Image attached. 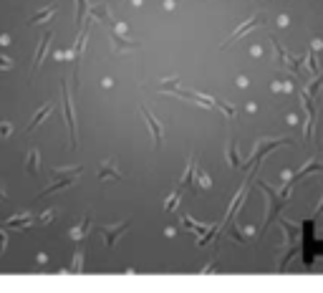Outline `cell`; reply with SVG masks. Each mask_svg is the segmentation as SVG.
Wrapping results in <instances>:
<instances>
[{
	"mask_svg": "<svg viewBox=\"0 0 323 293\" xmlns=\"http://www.w3.org/2000/svg\"><path fill=\"white\" fill-rule=\"evenodd\" d=\"M61 89H63V109H66V124H68V129H71V149H76V116H73V104H71V96H68V86H66V81L61 83Z\"/></svg>",
	"mask_w": 323,
	"mask_h": 293,
	"instance_id": "obj_1",
	"label": "cell"
},
{
	"mask_svg": "<svg viewBox=\"0 0 323 293\" xmlns=\"http://www.w3.org/2000/svg\"><path fill=\"white\" fill-rule=\"evenodd\" d=\"M124 230H129V223H119V225H101V233H104V238H106V245L109 248H114V243H116V238L124 233Z\"/></svg>",
	"mask_w": 323,
	"mask_h": 293,
	"instance_id": "obj_2",
	"label": "cell"
},
{
	"mask_svg": "<svg viewBox=\"0 0 323 293\" xmlns=\"http://www.w3.org/2000/svg\"><path fill=\"white\" fill-rule=\"evenodd\" d=\"M51 38H53V33L48 30V33L43 35V40H40V46H38V51H35V58H33V71L40 66V61H43V56H46V51H48V46H51Z\"/></svg>",
	"mask_w": 323,
	"mask_h": 293,
	"instance_id": "obj_3",
	"label": "cell"
},
{
	"mask_svg": "<svg viewBox=\"0 0 323 293\" xmlns=\"http://www.w3.org/2000/svg\"><path fill=\"white\" fill-rule=\"evenodd\" d=\"M142 114H144V119L149 121V129H152V134H154V144L159 147V142H162V127H159V121H157V119L149 114V109H144V106H142Z\"/></svg>",
	"mask_w": 323,
	"mask_h": 293,
	"instance_id": "obj_4",
	"label": "cell"
},
{
	"mask_svg": "<svg viewBox=\"0 0 323 293\" xmlns=\"http://www.w3.org/2000/svg\"><path fill=\"white\" fill-rule=\"evenodd\" d=\"M106 177H111V180H119V177H121V172L114 167V159H106L104 167L99 170V180H106Z\"/></svg>",
	"mask_w": 323,
	"mask_h": 293,
	"instance_id": "obj_5",
	"label": "cell"
},
{
	"mask_svg": "<svg viewBox=\"0 0 323 293\" xmlns=\"http://www.w3.org/2000/svg\"><path fill=\"white\" fill-rule=\"evenodd\" d=\"M111 40H114V48L116 51H137V43H132V40H127V38H121V33H116V30H114Z\"/></svg>",
	"mask_w": 323,
	"mask_h": 293,
	"instance_id": "obj_6",
	"label": "cell"
},
{
	"mask_svg": "<svg viewBox=\"0 0 323 293\" xmlns=\"http://www.w3.org/2000/svg\"><path fill=\"white\" fill-rule=\"evenodd\" d=\"M81 175V167H71V170H51V177L53 180H76Z\"/></svg>",
	"mask_w": 323,
	"mask_h": 293,
	"instance_id": "obj_7",
	"label": "cell"
},
{
	"mask_svg": "<svg viewBox=\"0 0 323 293\" xmlns=\"http://www.w3.org/2000/svg\"><path fill=\"white\" fill-rule=\"evenodd\" d=\"M51 111H53V104H51V101H48V104H46V106H43V109H40V111H38V114H35V116H33V121H30V124H28V129H30V132H33V129H35V127H38V124H40V121H43V119H46V116H48V114H51Z\"/></svg>",
	"mask_w": 323,
	"mask_h": 293,
	"instance_id": "obj_8",
	"label": "cell"
},
{
	"mask_svg": "<svg viewBox=\"0 0 323 293\" xmlns=\"http://www.w3.org/2000/svg\"><path fill=\"white\" fill-rule=\"evenodd\" d=\"M91 15H96V18H101V20H106V23H114V18H111V13H109L106 5H94V8H91Z\"/></svg>",
	"mask_w": 323,
	"mask_h": 293,
	"instance_id": "obj_9",
	"label": "cell"
},
{
	"mask_svg": "<svg viewBox=\"0 0 323 293\" xmlns=\"http://www.w3.org/2000/svg\"><path fill=\"white\" fill-rule=\"evenodd\" d=\"M8 225H10V228H28V225H30V215H28V213L15 215V218H10V220H8Z\"/></svg>",
	"mask_w": 323,
	"mask_h": 293,
	"instance_id": "obj_10",
	"label": "cell"
},
{
	"mask_svg": "<svg viewBox=\"0 0 323 293\" xmlns=\"http://www.w3.org/2000/svg\"><path fill=\"white\" fill-rule=\"evenodd\" d=\"M53 13H56V5L51 3L48 8H43V10H38V13L33 15V20H30V23H40V20H48V18H51Z\"/></svg>",
	"mask_w": 323,
	"mask_h": 293,
	"instance_id": "obj_11",
	"label": "cell"
},
{
	"mask_svg": "<svg viewBox=\"0 0 323 293\" xmlns=\"http://www.w3.org/2000/svg\"><path fill=\"white\" fill-rule=\"evenodd\" d=\"M258 23H260V15H255V18H253V20H248V23H245V25H240V28H237V30H235V35H232V38H230V40H235V38H240V35H242V33H248V30H250V28H253V25H258ZM230 40H227V43H230ZM227 43H225V46H227Z\"/></svg>",
	"mask_w": 323,
	"mask_h": 293,
	"instance_id": "obj_12",
	"label": "cell"
},
{
	"mask_svg": "<svg viewBox=\"0 0 323 293\" xmlns=\"http://www.w3.org/2000/svg\"><path fill=\"white\" fill-rule=\"evenodd\" d=\"M28 172H30V175L38 172V152H35V149L28 152Z\"/></svg>",
	"mask_w": 323,
	"mask_h": 293,
	"instance_id": "obj_13",
	"label": "cell"
},
{
	"mask_svg": "<svg viewBox=\"0 0 323 293\" xmlns=\"http://www.w3.org/2000/svg\"><path fill=\"white\" fill-rule=\"evenodd\" d=\"M192 175H194V162L189 159V164H187V172H184V177L179 180V185H182V187H187V185H189V180H192Z\"/></svg>",
	"mask_w": 323,
	"mask_h": 293,
	"instance_id": "obj_14",
	"label": "cell"
},
{
	"mask_svg": "<svg viewBox=\"0 0 323 293\" xmlns=\"http://www.w3.org/2000/svg\"><path fill=\"white\" fill-rule=\"evenodd\" d=\"M86 230H89V218L84 220V225H81V228H73V230H71V238H73V240H78L81 235H86Z\"/></svg>",
	"mask_w": 323,
	"mask_h": 293,
	"instance_id": "obj_15",
	"label": "cell"
},
{
	"mask_svg": "<svg viewBox=\"0 0 323 293\" xmlns=\"http://www.w3.org/2000/svg\"><path fill=\"white\" fill-rule=\"evenodd\" d=\"M177 202H179V190H177V192H174V195H172V197L167 200V205H164V210H174V207H177Z\"/></svg>",
	"mask_w": 323,
	"mask_h": 293,
	"instance_id": "obj_16",
	"label": "cell"
},
{
	"mask_svg": "<svg viewBox=\"0 0 323 293\" xmlns=\"http://www.w3.org/2000/svg\"><path fill=\"white\" fill-rule=\"evenodd\" d=\"M78 3V10H76V23L81 25V15H84V10H86V0H76Z\"/></svg>",
	"mask_w": 323,
	"mask_h": 293,
	"instance_id": "obj_17",
	"label": "cell"
},
{
	"mask_svg": "<svg viewBox=\"0 0 323 293\" xmlns=\"http://www.w3.org/2000/svg\"><path fill=\"white\" fill-rule=\"evenodd\" d=\"M10 132H13V127H10L8 121H3V124H0V137H10Z\"/></svg>",
	"mask_w": 323,
	"mask_h": 293,
	"instance_id": "obj_18",
	"label": "cell"
},
{
	"mask_svg": "<svg viewBox=\"0 0 323 293\" xmlns=\"http://www.w3.org/2000/svg\"><path fill=\"white\" fill-rule=\"evenodd\" d=\"M53 215H56V210H48V213H43V215L38 218V223H40V225H48V220H51Z\"/></svg>",
	"mask_w": 323,
	"mask_h": 293,
	"instance_id": "obj_19",
	"label": "cell"
},
{
	"mask_svg": "<svg viewBox=\"0 0 323 293\" xmlns=\"http://www.w3.org/2000/svg\"><path fill=\"white\" fill-rule=\"evenodd\" d=\"M197 182H199L202 187H210V177H207L205 172H197Z\"/></svg>",
	"mask_w": 323,
	"mask_h": 293,
	"instance_id": "obj_20",
	"label": "cell"
},
{
	"mask_svg": "<svg viewBox=\"0 0 323 293\" xmlns=\"http://www.w3.org/2000/svg\"><path fill=\"white\" fill-rule=\"evenodd\" d=\"M81 261H84V253L78 250V253H76V261H73V263H76V266H73V273H78L81 268H84V266H81Z\"/></svg>",
	"mask_w": 323,
	"mask_h": 293,
	"instance_id": "obj_21",
	"label": "cell"
},
{
	"mask_svg": "<svg viewBox=\"0 0 323 293\" xmlns=\"http://www.w3.org/2000/svg\"><path fill=\"white\" fill-rule=\"evenodd\" d=\"M0 68H5V71H8V68H13V61H10V58H5V56H0Z\"/></svg>",
	"mask_w": 323,
	"mask_h": 293,
	"instance_id": "obj_22",
	"label": "cell"
},
{
	"mask_svg": "<svg viewBox=\"0 0 323 293\" xmlns=\"http://www.w3.org/2000/svg\"><path fill=\"white\" fill-rule=\"evenodd\" d=\"M5 243H8V238H5V233H3V230H0V253L5 250Z\"/></svg>",
	"mask_w": 323,
	"mask_h": 293,
	"instance_id": "obj_23",
	"label": "cell"
},
{
	"mask_svg": "<svg viewBox=\"0 0 323 293\" xmlns=\"http://www.w3.org/2000/svg\"><path fill=\"white\" fill-rule=\"evenodd\" d=\"M0 200H5V190L3 187H0Z\"/></svg>",
	"mask_w": 323,
	"mask_h": 293,
	"instance_id": "obj_24",
	"label": "cell"
}]
</instances>
